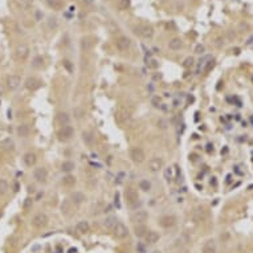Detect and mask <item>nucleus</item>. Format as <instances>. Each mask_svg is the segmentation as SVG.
<instances>
[{"label": "nucleus", "mask_w": 253, "mask_h": 253, "mask_svg": "<svg viewBox=\"0 0 253 253\" xmlns=\"http://www.w3.org/2000/svg\"><path fill=\"white\" fill-rule=\"evenodd\" d=\"M130 158L132 159V162H135V163H142L144 158H146V155H144V152L140 147H134V148H131V151H130Z\"/></svg>", "instance_id": "obj_1"}, {"label": "nucleus", "mask_w": 253, "mask_h": 253, "mask_svg": "<svg viewBox=\"0 0 253 253\" xmlns=\"http://www.w3.org/2000/svg\"><path fill=\"white\" fill-rule=\"evenodd\" d=\"M206 219H207L206 208H203V207L195 208V211L192 212V221H194V223H200V221H204Z\"/></svg>", "instance_id": "obj_2"}, {"label": "nucleus", "mask_w": 253, "mask_h": 253, "mask_svg": "<svg viewBox=\"0 0 253 253\" xmlns=\"http://www.w3.org/2000/svg\"><path fill=\"white\" fill-rule=\"evenodd\" d=\"M31 224H32V225H33L35 228H43V227H45L47 224H48V216H47L45 214H37L33 219H32Z\"/></svg>", "instance_id": "obj_3"}, {"label": "nucleus", "mask_w": 253, "mask_h": 253, "mask_svg": "<svg viewBox=\"0 0 253 253\" xmlns=\"http://www.w3.org/2000/svg\"><path fill=\"white\" fill-rule=\"evenodd\" d=\"M130 45H131V41L128 37H126V36H121V37H118L115 40V47H117V49L121 52L127 50L128 48H130Z\"/></svg>", "instance_id": "obj_4"}, {"label": "nucleus", "mask_w": 253, "mask_h": 253, "mask_svg": "<svg viewBox=\"0 0 253 253\" xmlns=\"http://www.w3.org/2000/svg\"><path fill=\"white\" fill-rule=\"evenodd\" d=\"M135 32L139 33L144 39H150L154 35V29L150 25H138V27H135Z\"/></svg>", "instance_id": "obj_5"}, {"label": "nucleus", "mask_w": 253, "mask_h": 253, "mask_svg": "<svg viewBox=\"0 0 253 253\" xmlns=\"http://www.w3.org/2000/svg\"><path fill=\"white\" fill-rule=\"evenodd\" d=\"M125 199H126V202L128 204H131L132 207H134V204L138 203V200H139L136 191L132 190V188H127V190L125 191Z\"/></svg>", "instance_id": "obj_6"}, {"label": "nucleus", "mask_w": 253, "mask_h": 253, "mask_svg": "<svg viewBox=\"0 0 253 253\" xmlns=\"http://www.w3.org/2000/svg\"><path fill=\"white\" fill-rule=\"evenodd\" d=\"M147 220V212L143 211V210H139L134 212V214L131 215V221L132 223H138V224H142Z\"/></svg>", "instance_id": "obj_7"}, {"label": "nucleus", "mask_w": 253, "mask_h": 253, "mask_svg": "<svg viewBox=\"0 0 253 253\" xmlns=\"http://www.w3.org/2000/svg\"><path fill=\"white\" fill-rule=\"evenodd\" d=\"M114 235H115V237H118V239L127 237V235H128L127 227L125 225V224H122V223H118L117 227L114 228Z\"/></svg>", "instance_id": "obj_8"}, {"label": "nucleus", "mask_w": 253, "mask_h": 253, "mask_svg": "<svg viewBox=\"0 0 253 253\" xmlns=\"http://www.w3.org/2000/svg\"><path fill=\"white\" fill-rule=\"evenodd\" d=\"M175 223H176V219L171 215H166V216H163V218H160V220H159L160 227H163V228H171L175 225Z\"/></svg>", "instance_id": "obj_9"}, {"label": "nucleus", "mask_w": 253, "mask_h": 253, "mask_svg": "<svg viewBox=\"0 0 253 253\" xmlns=\"http://www.w3.org/2000/svg\"><path fill=\"white\" fill-rule=\"evenodd\" d=\"M20 84H21V80H20L19 76H9V77L7 78V86L9 90L17 89L20 86Z\"/></svg>", "instance_id": "obj_10"}, {"label": "nucleus", "mask_w": 253, "mask_h": 253, "mask_svg": "<svg viewBox=\"0 0 253 253\" xmlns=\"http://www.w3.org/2000/svg\"><path fill=\"white\" fill-rule=\"evenodd\" d=\"M33 176H35V179L37 180V182L43 183V182H45L47 178H48V172L44 167H37L33 172Z\"/></svg>", "instance_id": "obj_11"}, {"label": "nucleus", "mask_w": 253, "mask_h": 253, "mask_svg": "<svg viewBox=\"0 0 253 253\" xmlns=\"http://www.w3.org/2000/svg\"><path fill=\"white\" fill-rule=\"evenodd\" d=\"M162 167H163V160L160 158H154L148 162V168H150V171H152V172L160 171Z\"/></svg>", "instance_id": "obj_12"}, {"label": "nucleus", "mask_w": 253, "mask_h": 253, "mask_svg": "<svg viewBox=\"0 0 253 253\" xmlns=\"http://www.w3.org/2000/svg\"><path fill=\"white\" fill-rule=\"evenodd\" d=\"M29 56V48L27 45H19L16 48V57L19 60H25Z\"/></svg>", "instance_id": "obj_13"}, {"label": "nucleus", "mask_w": 253, "mask_h": 253, "mask_svg": "<svg viewBox=\"0 0 253 253\" xmlns=\"http://www.w3.org/2000/svg\"><path fill=\"white\" fill-rule=\"evenodd\" d=\"M73 132H74L73 127L66 125V126H62V128L58 132V135L61 136V139H70L72 136H73Z\"/></svg>", "instance_id": "obj_14"}, {"label": "nucleus", "mask_w": 253, "mask_h": 253, "mask_svg": "<svg viewBox=\"0 0 253 253\" xmlns=\"http://www.w3.org/2000/svg\"><path fill=\"white\" fill-rule=\"evenodd\" d=\"M117 224H118V220H117V218H114V216H109V218H106L103 220V227L109 231H114Z\"/></svg>", "instance_id": "obj_15"}, {"label": "nucleus", "mask_w": 253, "mask_h": 253, "mask_svg": "<svg viewBox=\"0 0 253 253\" xmlns=\"http://www.w3.org/2000/svg\"><path fill=\"white\" fill-rule=\"evenodd\" d=\"M211 60H214V58L211 57V56H206V57H203L202 60H200V64H199V66H198V74L207 72L208 64L211 62Z\"/></svg>", "instance_id": "obj_16"}, {"label": "nucleus", "mask_w": 253, "mask_h": 253, "mask_svg": "<svg viewBox=\"0 0 253 253\" xmlns=\"http://www.w3.org/2000/svg\"><path fill=\"white\" fill-rule=\"evenodd\" d=\"M25 87H27V89H29V90H36L37 87H40V81H39L37 78H35V77L27 78Z\"/></svg>", "instance_id": "obj_17"}, {"label": "nucleus", "mask_w": 253, "mask_h": 253, "mask_svg": "<svg viewBox=\"0 0 253 253\" xmlns=\"http://www.w3.org/2000/svg\"><path fill=\"white\" fill-rule=\"evenodd\" d=\"M89 223L86 221V220H81V221L77 223V225H76V231L78 232V233H86V232H89Z\"/></svg>", "instance_id": "obj_18"}, {"label": "nucleus", "mask_w": 253, "mask_h": 253, "mask_svg": "<svg viewBox=\"0 0 253 253\" xmlns=\"http://www.w3.org/2000/svg\"><path fill=\"white\" fill-rule=\"evenodd\" d=\"M29 131H31V128L27 123H23V125L17 126V135L21 136V138H25V136L29 135Z\"/></svg>", "instance_id": "obj_19"}, {"label": "nucleus", "mask_w": 253, "mask_h": 253, "mask_svg": "<svg viewBox=\"0 0 253 253\" xmlns=\"http://www.w3.org/2000/svg\"><path fill=\"white\" fill-rule=\"evenodd\" d=\"M159 237H160V236H159L158 232L150 231V232H147V235H146V241L148 244H155V243H158Z\"/></svg>", "instance_id": "obj_20"}, {"label": "nucleus", "mask_w": 253, "mask_h": 253, "mask_svg": "<svg viewBox=\"0 0 253 253\" xmlns=\"http://www.w3.org/2000/svg\"><path fill=\"white\" fill-rule=\"evenodd\" d=\"M0 147H2L3 150H7V151L13 150V148H15V142L11 138H6L4 140L0 142Z\"/></svg>", "instance_id": "obj_21"}, {"label": "nucleus", "mask_w": 253, "mask_h": 253, "mask_svg": "<svg viewBox=\"0 0 253 253\" xmlns=\"http://www.w3.org/2000/svg\"><path fill=\"white\" fill-rule=\"evenodd\" d=\"M23 160H24V163H25L28 167H32L36 163V155L33 154V152H27V154L24 155Z\"/></svg>", "instance_id": "obj_22"}, {"label": "nucleus", "mask_w": 253, "mask_h": 253, "mask_svg": "<svg viewBox=\"0 0 253 253\" xmlns=\"http://www.w3.org/2000/svg\"><path fill=\"white\" fill-rule=\"evenodd\" d=\"M70 199H72V202H73L74 204H81L84 200H85V195L82 194V192H73L70 196Z\"/></svg>", "instance_id": "obj_23"}, {"label": "nucleus", "mask_w": 253, "mask_h": 253, "mask_svg": "<svg viewBox=\"0 0 253 253\" xmlns=\"http://www.w3.org/2000/svg\"><path fill=\"white\" fill-rule=\"evenodd\" d=\"M168 47H170L172 50H178V49H180V47H182V40L179 37H174L170 43H168Z\"/></svg>", "instance_id": "obj_24"}, {"label": "nucleus", "mask_w": 253, "mask_h": 253, "mask_svg": "<svg viewBox=\"0 0 253 253\" xmlns=\"http://www.w3.org/2000/svg\"><path fill=\"white\" fill-rule=\"evenodd\" d=\"M134 233L136 237H143V236H146L147 235V228L144 227V225H138V227H135V229H134Z\"/></svg>", "instance_id": "obj_25"}, {"label": "nucleus", "mask_w": 253, "mask_h": 253, "mask_svg": "<svg viewBox=\"0 0 253 253\" xmlns=\"http://www.w3.org/2000/svg\"><path fill=\"white\" fill-rule=\"evenodd\" d=\"M176 176L175 174V168L174 167H167L166 170H164V178L167 180H172Z\"/></svg>", "instance_id": "obj_26"}, {"label": "nucleus", "mask_w": 253, "mask_h": 253, "mask_svg": "<svg viewBox=\"0 0 253 253\" xmlns=\"http://www.w3.org/2000/svg\"><path fill=\"white\" fill-rule=\"evenodd\" d=\"M203 253H216L215 241H214V240H210V241H208L207 245L203 248Z\"/></svg>", "instance_id": "obj_27"}, {"label": "nucleus", "mask_w": 253, "mask_h": 253, "mask_svg": "<svg viewBox=\"0 0 253 253\" xmlns=\"http://www.w3.org/2000/svg\"><path fill=\"white\" fill-rule=\"evenodd\" d=\"M82 140L87 144V146H91V144H93V135H91L89 131H84L82 132Z\"/></svg>", "instance_id": "obj_28"}, {"label": "nucleus", "mask_w": 253, "mask_h": 253, "mask_svg": "<svg viewBox=\"0 0 253 253\" xmlns=\"http://www.w3.org/2000/svg\"><path fill=\"white\" fill-rule=\"evenodd\" d=\"M61 170L65 171V172H70L74 170V163L70 162V160H66V162H64L61 164Z\"/></svg>", "instance_id": "obj_29"}, {"label": "nucleus", "mask_w": 253, "mask_h": 253, "mask_svg": "<svg viewBox=\"0 0 253 253\" xmlns=\"http://www.w3.org/2000/svg\"><path fill=\"white\" fill-rule=\"evenodd\" d=\"M58 121H60V123H61L62 126H66V125H69L70 118H69V115H68L66 113H61L58 115Z\"/></svg>", "instance_id": "obj_30"}, {"label": "nucleus", "mask_w": 253, "mask_h": 253, "mask_svg": "<svg viewBox=\"0 0 253 253\" xmlns=\"http://www.w3.org/2000/svg\"><path fill=\"white\" fill-rule=\"evenodd\" d=\"M139 188L143 192H147V191L151 190V183L148 182V180H140V182H139Z\"/></svg>", "instance_id": "obj_31"}, {"label": "nucleus", "mask_w": 253, "mask_h": 253, "mask_svg": "<svg viewBox=\"0 0 253 253\" xmlns=\"http://www.w3.org/2000/svg\"><path fill=\"white\" fill-rule=\"evenodd\" d=\"M115 117H117V121H118V122H125L126 119L128 118V113H126V111H123V110H119Z\"/></svg>", "instance_id": "obj_32"}, {"label": "nucleus", "mask_w": 253, "mask_h": 253, "mask_svg": "<svg viewBox=\"0 0 253 253\" xmlns=\"http://www.w3.org/2000/svg\"><path fill=\"white\" fill-rule=\"evenodd\" d=\"M76 183V178L72 175H66L65 178L62 179V184H65V186H73Z\"/></svg>", "instance_id": "obj_33"}, {"label": "nucleus", "mask_w": 253, "mask_h": 253, "mask_svg": "<svg viewBox=\"0 0 253 253\" xmlns=\"http://www.w3.org/2000/svg\"><path fill=\"white\" fill-rule=\"evenodd\" d=\"M43 64H44V58L39 56V57L33 58V61H32V66H33V68H41Z\"/></svg>", "instance_id": "obj_34"}, {"label": "nucleus", "mask_w": 253, "mask_h": 253, "mask_svg": "<svg viewBox=\"0 0 253 253\" xmlns=\"http://www.w3.org/2000/svg\"><path fill=\"white\" fill-rule=\"evenodd\" d=\"M61 211L64 214H68V212L70 211V206H69V202L68 200H64L62 204H61Z\"/></svg>", "instance_id": "obj_35"}, {"label": "nucleus", "mask_w": 253, "mask_h": 253, "mask_svg": "<svg viewBox=\"0 0 253 253\" xmlns=\"http://www.w3.org/2000/svg\"><path fill=\"white\" fill-rule=\"evenodd\" d=\"M73 114H74L76 118H81L82 115H84V110L80 109V107H76V109L73 110Z\"/></svg>", "instance_id": "obj_36"}, {"label": "nucleus", "mask_w": 253, "mask_h": 253, "mask_svg": "<svg viewBox=\"0 0 253 253\" xmlns=\"http://www.w3.org/2000/svg\"><path fill=\"white\" fill-rule=\"evenodd\" d=\"M183 65H184V68H190V66H192V65H194V58H192V57L186 58V60H184V62H183Z\"/></svg>", "instance_id": "obj_37"}, {"label": "nucleus", "mask_w": 253, "mask_h": 253, "mask_svg": "<svg viewBox=\"0 0 253 253\" xmlns=\"http://www.w3.org/2000/svg\"><path fill=\"white\" fill-rule=\"evenodd\" d=\"M81 47H82V49H89V48H90V41L87 39H82Z\"/></svg>", "instance_id": "obj_38"}, {"label": "nucleus", "mask_w": 253, "mask_h": 253, "mask_svg": "<svg viewBox=\"0 0 253 253\" xmlns=\"http://www.w3.org/2000/svg\"><path fill=\"white\" fill-rule=\"evenodd\" d=\"M147 65H148V68H155L158 66V64H156V60H154V58H150V60H147Z\"/></svg>", "instance_id": "obj_39"}, {"label": "nucleus", "mask_w": 253, "mask_h": 253, "mask_svg": "<svg viewBox=\"0 0 253 253\" xmlns=\"http://www.w3.org/2000/svg\"><path fill=\"white\" fill-rule=\"evenodd\" d=\"M31 206H32V199H31V198H27L25 202H24V204H23V208H24V210H28V208H29Z\"/></svg>", "instance_id": "obj_40"}, {"label": "nucleus", "mask_w": 253, "mask_h": 253, "mask_svg": "<svg viewBox=\"0 0 253 253\" xmlns=\"http://www.w3.org/2000/svg\"><path fill=\"white\" fill-rule=\"evenodd\" d=\"M56 17H50L49 19V28H56L57 27V21H56Z\"/></svg>", "instance_id": "obj_41"}, {"label": "nucleus", "mask_w": 253, "mask_h": 253, "mask_svg": "<svg viewBox=\"0 0 253 253\" xmlns=\"http://www.w3.org/2000/svg\"><path fill=\"white\" fill-rule=\"evenodd\" d=\"M0 190H2V192H6L8 190V186L4 180H0Z\"/></svg>", "instance_id": "obj_42"}, {"label": "nucleus", "mask_w": 253, "mask_h": 253, "mask_svg": "<svg viewBox=\"0 0 253 253\" xmlns=\"http://www.w3.org/2000/svg\"><path fill=\"white\" fill-rule=\"evenodd\" d=\"M204 52V47L203 45H196V48H195V53H198V54H200V53H203Z\"/></svg>", "instance_id": "obj_43"}, {"label": "nucleus", "mask_w": 253, "mask_h": 253, "mask_svg": "<svg viewBox=\"0 0 253 253\" xmlns=\"http://www.w3.org/2000/svg\"><path fill=\"white\" fill-rule=\"evenodd\" d=\"M130 6V0H121V7L122 8H127Z\"/></svg>", "instance_id": "obj_44"}, {"label": "nucleus", "mask_w": 253, "mask_h": 253, "mask_svg": "<svg viewBox=\"0 0 253 253\" xmlns=\"http://www.w3.org/2000/svg\"><path fill=\"white\" fill-rule=\"evenodd\" d=\"M151 102H152V105H154L155 107H158V106H159V98H158V97H156V98H152V101H151Z\"/></svg>", "instance_id": "obj_45"}, {"label": "nucleus", "mask_w": 253, "mask_h": 253, "mask_svg": "<svg viewBox=\"0 0 253 253\" xmlns=\"http://www.w3.org/2000/svg\"><path fill=\"white\" fill-rule=\"evenodd\" d=\"M158 125H160V127H162V128H166V127H167L166 122H164V121H162V119H160V121H158Z\"/></svg>", "instance_id": "obj_46"}, {"label": "nucleus", "mask_w": 253, "mask_h": 253, "mask_svg": "<svg viewBox=\"0 0 253 253\" xmlns=\"http://www.w3.org/2000/svg\"><path fill=\"white\" fill-rule=\"evenodd\" d=\"M64 64H65L66 69H68V70H69V72H72V65H70V62H69V61H65V62H64Z\"/></svg>", "instance_id": "obj_47"}, {"label": "nucleus", "mask_w": 253, "mask_h": 253, "mask_svg": "<svg viewBox=\"0 0 253 253\" xmlns=\"http://www.w3.org/2000/svg\"><path fill=\"white\" fill-rule=\"evenodd\" d=\"M114 198H115V204H117V207H119V202H118V200H119V194H118V192L115 194Z\"/></svg>", "instance_id": "obj_48"}, {"label": "nucleus", "mask_w": 253, "mask_h": 253, "mask_svg": "<svg viewBox=\"0 0 253 253\" xmlns=\"http://www.w3.org/2000/svg\"><path fill=\"white\" fill-rule=\"evenodd\" d=\"M247 44H248V45H252V44H253V36H251V37L247 40Z\"/></svg>", "instance_id": "obj_49"}, {"label": "nucleus", "mask_w": 253, "mask_h": 253, "mask_svg": "<svg viewBox=\"0 0 253 253\" xmlns=\"http://www.w3.org/2000/svg\"><path fill=\"white\" fill-rule=\"evenodd\" d=\"M3 91H4V89H3V86H2V85H0V95H2V94H3Z\"/></svg>", "instance_id": "obj_50"}, {"label": "nucleus", "mask_w": 253, "mask_h": 253, "mask_svg": "<svg viewBox=\"0 0 253 253\" xmlns=\"http://www.w3.org/2000/svg\"><path fill=\"white\" fill-rule=\"evenodd\" d=\"M73 252L76 253V249H73V248H72V249H69V253H73Z\"/></svg>", "instance_id": "obj_51"}, {"label": "nucleus", "mask_w": 253, "mask_h": 253, "mask_svg": "<svg viewBox=\"0 0 253 253\" xmlns=\"http://www.w3.org/2000/svg\"><path fill=\"white\" fill-rule=\"evenodd\" d=\"M152 253H162V252H160V251H154Z\"/></svg>", "instance_id": "obj_52"}, {"label": "nucleus", "mask_w": 253, "mask_h": 253, "mask_svg": "<svg viewBox=\"0 0 253 253\" xmlns=\"http://www.w3.org/2000/svg\"><path fill=\"white\" fill-rule=\"evenodd\" d=\"M121 253H128V252H121Z\"/></svg>", "instance_id": "obj_53"}]
</instances>
